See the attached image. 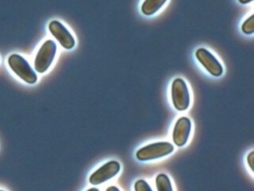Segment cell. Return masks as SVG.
<instances>
[{"mask_svg": "<svg viewBox=\"0 0 254 191\" xmlns=\"http://www.w3.org/2000/svg\"><path fill=\"white\" fill-rule=\"evenodd\" d=\"M7 63L12 72L17 75L22 81L33 85L37 82L38 77L25 58L18 54H12L8 57Z\"/></svg>", "mask_w": 254, "mask_h": 191, "instance_id": "6da1fadb", "label": "cell"}, {"mask_svg": "<svg viewBox=\"0 0 254 191\" xmlns=\"http://www.w3.org/2000/svg\"><path fill=\"white\" fill-rule=\"evenodd\" d=\"M174 151V145L167 141H159L147 144L136 152V158L140 161H148L164 157Z\"/></svg>", "mask_w": 254, "mask_h": 191, "instance_id": "7a4b0ae2", "label": "cell"}, {"mask_svg": "<svg viewBox=\"0 0 254 191\" xmlns=\"http://www.w3.org/2000/svg\"><path fill=\"white\" fill-rule=\"evenodd\" d=\"M57 53V45L53 40H47L39 49L35 61L34 67L36 72L43 74L52 65Z\"/></svg>", "mask_w": 254, "mask_h": 191, "instance_id": "3957f363", "label": "cell"}, {"mask_svg": "<svg viewBox=\"0 0 254 191\" xmlns=\"http://www.w3.org/2000/svg\"><path fill=\"white\" fill-rule=\"evenodd\" d=\"M171 96L173 104L177 110L183 111L189 107L190 100V92L186 82L183 79L178 78L173 81L171 88Z\"/></svg>", "mask_w": 254, "mask_h": 191, "instance_id": "277c9868", "label": "cell"}, {"mask_svg": "<svg viewBox=\"0 0 254 191\" xmlns=\"http://www.w3.org/2000/svg\"><path fill=\"white\" fill-rule=\"evenodd\" d=\"M120 168L121 166L118 161H108L101 165L89 176V183L92 185H99L114 177L120 171Z\"/></svg>", "mask_w": 254, "mask_h": 191, "instance_id": "5b68a950", "label": "cell"}, {"mask_svg": "<svg viewBox=\"0 0 254 191\" xmlns=\"http://www.w3.org/2000/svg\"><path fill=\"white\" fill-rule=\"evenodd\" d=\"M195 57L201 66L212 76L220 77L223 73L222 65L218 60L206 49L198 48L195 52Z\"/></svg>", "mask_w": 254, "mask_h": 191, "instance_id": "8992f818", "label": "cell"}, {"mask_svg": "<svg viewBox=\"0 0 254 191\" xmlns=\"http://www.w3.org/2000/svg\"><path fill=\"white\" fill-rule=\"evenodd\" d=\"M49 31L58 40L61 46L66 50H70L74 47L75 41L70 32L58 20H53L49 24Z\"/></svg>", "mask_w": 254, "mask_h": 191, "instance_id": "52a82bcc", "label": "cell"}, {"mask_svg": "<svg viewBox=\"0 0 254 191\" xmlns=\"http://www.w3.org/2000/svg\"><path fill=\"white\" fill-rule=\"evenodd\" d=\"M191 130V121L187 116L180 117L173 129V141L177 146H184L190 137Z\"/></svg>", "mask_w": 254, "mask_h": 191, "instance_id": "ba28073f", "label": "cell"}, {"mask_svg": "<svg viewBox=\"0 0 254 191\" xmlns=\"http://www.w3.org/2000/svg\"><path fill=\"white\" fill-rule=\"evenodd\" d=\"M166 2L167 0H145L141 6V11L144 15L151 16L161 9Z\"/></svg>", "mask_w": 254, "mask_h": 191, "instance_id": "9c48e42d", "label": "cell"}, {"mask_svg": "<svg viewBox=\"0 0 254 191\" xmlns=\"http://www.w3.org/2000/svg\"><path fill=\"white\" fill-rule=\"evenodd\" d=\"M156 187L158 191H173V187L168 175L161 173L156 176Z\"/></svg>", "mask_w": 254, "mask_h": 191, "instance_id": "30bf717a", "label": "cell"}, {"mask_svg": "<svg viewBox=\"0 0 254 191\" xmlns=\"http://www.w3.org/2000/svg\"><path fill=\"white\" fill-rule=\"evenodd\" d=\"M241 30L244 34L247 35H251L254 32V15H250L248 19H246L242 26H241Z\"/></svg>", "mask_w": 254, "mask_h": 191, "instance_id": "8fae6325", "label": "cell"}, {"mask_svg": "<svg viewBox=\"0 0 254 191\" xmlns=\"http://www.w3.org/2000/svg\"><path fill=\"white\" fill-rule=\"evenodd\" d=\"M134 190L135 191H153L150 185L143 179H139L135 182Z\"/></svg>", "mask_w": 254, "mask_h": 191, "instance_id": "7c38bea8", "label": "cell"}, {"mask_svg": "<svg viewBox=\"0 0 254 191\" xmlns=\"http://www.w3.org/2000/svg\"><path fill=\"white\" fill-rule=\"evenodd\" d=\"M253 155H254V152L251 151L248 156H247V162L249 164V167L251 170H253Z\"/></svg>", "mask_w": 254, "mask_h": 191, "instance_id": "4fadbf2b", "label": "cell"}, {"mask_svg": "<svg viewBox=\"0 0 254 191\" xmlns=\"http://www.w3.org/2000/svg\"><path fill=\"white\" fill-rule=\"evenodd\" d=\"M105 191H120L116 186H109Z\"/></svg>", "mask_w": 254, "mask_h": 191, "instance_id": "5bb4252c", "label": "cell"}, {"mask_svg": "<svg viewBox=\"0 0 254 191\" xmlns=\"http://www.w3.org/2000/svg\"><path fill=\"white\" fill-rule=\"evenodd\" d=\"M241 4H247V3H250V2H252L253 0H238Z\"/></svg>", "mask_w": 254, "mask_h": 191, "instance_id": "9a60e30c", "label": "cell"}, {"mask_svg": "<svg viewBox=\"0 0 254 191\" xmlns=\"http://www.w3.org/2000/svg\"><path fill=\"white\" fill-rule=\"evenodd\" d=\"M86 191H99L97 188H95V187H92V188H89V189H87Z\"/></svg>", "mask_w": 254, "mask_h": 191, "instance_id": "2e32d148", "label": "cell"}, {"mask_svg": "<svg viewBox=\"0 0 254 191\" xmlns=\"http://www.w3.org/2000/svg\"><path fill=\"white\" fill-rule=\"evenodd\" d=\"M0 191H4V190H1V189H0Z\"/></svg>", "mask_w": 254, "mask_h": 191, "instance_id": "e0dca14e", "label": "cell"}]
</instances>
